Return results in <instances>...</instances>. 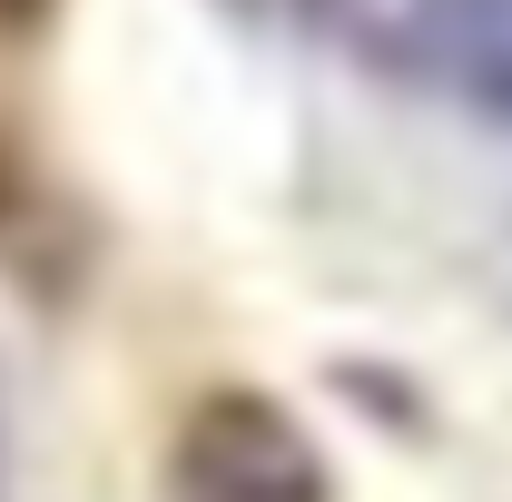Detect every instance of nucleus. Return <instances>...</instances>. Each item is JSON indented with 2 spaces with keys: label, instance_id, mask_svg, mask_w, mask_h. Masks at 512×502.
<instances>
[{
  "label": "nucleus",
  "instance_id": "obj_1",
  "mask_svg": "<svg viewBox=\"0 0 512 502\" xmlns=\"http://www.w3.org/2000/svg\"><path fill=\"white\" fill-rule=\"evenodd\" d=\"M296 20L384 89H414V99H444V109L512 128L503 0H296Z\"/></svg>",
  "mask_w": 512,
  "mask_h": 502
},
{
  "label": "nucleus",
  "instance_id": "obj_3",
  "mask_svg": "<svg viewBox=\"0 0 512 502\" xmlns=\"http://www.w3.org/2000/svg\"><path fill=\"white\" fill-rule=\"evenodd\" d=\"M50 10H60V0H0V40H30Z\"/></svg>",
  "mask_w": 512,
  "mask_h": 502
},
{
  "label": "nucleus",
  "instance_id": "obj_2",
  "mask_svg": "<svg viewBox=\"0 0 512 502\" xmlns=\"http://www.w3.org/2000/svg\"><path fill=\"white\" fill-rule=\"evenodd\" d=\"M168 502H335V463L286 394L207 384L168 434Z\"/></svg>",
  "mask_w": 512,
  "mask_h": 502
}]
</instances>
